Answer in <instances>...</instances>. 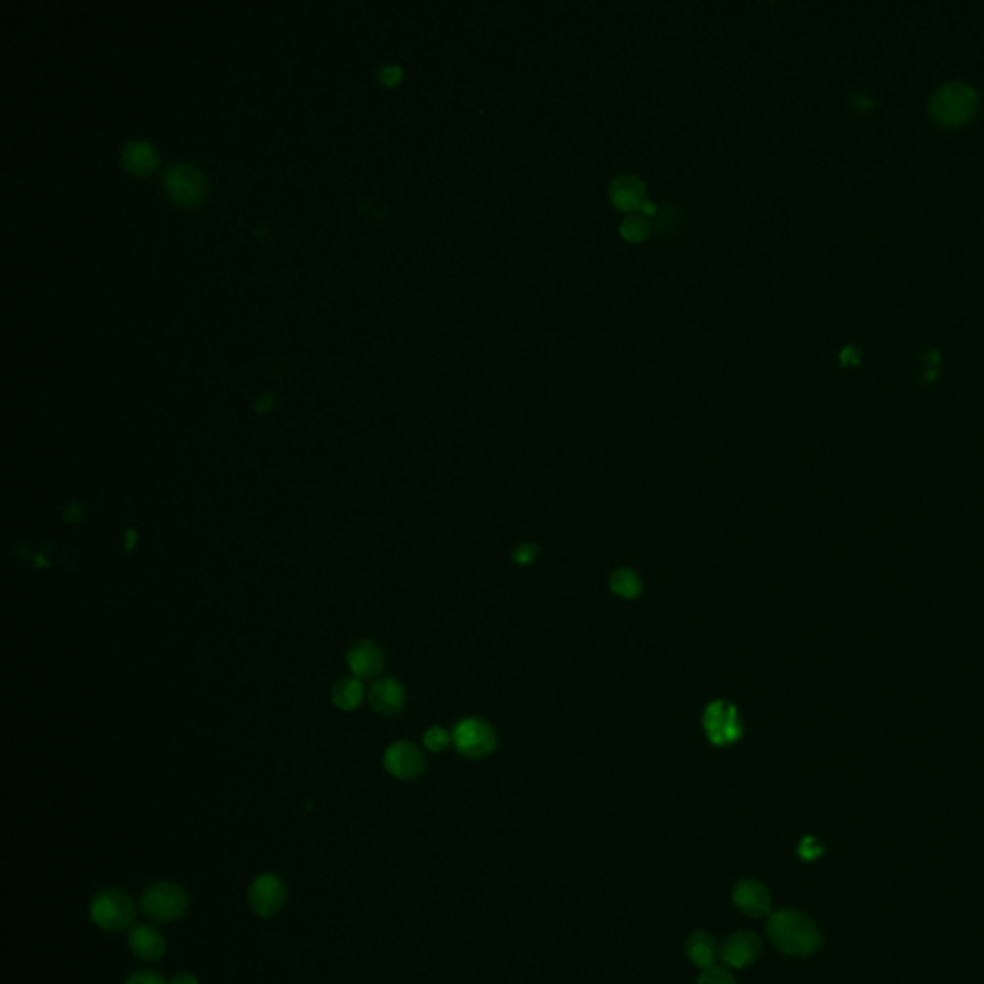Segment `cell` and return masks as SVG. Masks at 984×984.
Listing matches in <instances>:
<instances>
[{
  "mask_svg": "<svg viewBox=\"0 0 984 984\" xmlns=\"http://www.w3.org/2000/svg\"><path fill=\"white\" fill-rule=\"evenodd\" d=\"M767 936L788 956H810L821 944V936L812 921L792 910L777 911L769 917Z\"/></svg>",
  "mask_w": 984,
  "mask_h": 984,
  "instance_id": "cell-1",
  "label": "cell"
},
{
  "mask_svg": "<svg viewBox=\"0 0 984 984\" xmlns=\"http://www.w3.org/2000/svg\"><path fill=\"white\" fill-rule=\"evenodd\" d=\"M91 921L106 933H120L135 919V902L120 888H104L89 908Z\"/></svg>",
  "mask_w": 984,
  "mask_h": 984,
  "instance_id": "cell-2",
  "label": "cell"
},
{
  "mask_svg": "<svg viewBox=\"0 0 984 984\" xmlns=\"http://www.w3.org/2000/svg\"><path fill=\"white\" fill-rule=\"evenodd\" d=\"M702 729L708 742L717 748L733 746L744 735L738 708L729 700H712L704 708Z\"/></svg>",
  "mask_w": 984,
  "mask_h": 984,
  "instance_id": "cell-3",
  "label": "cell"
},
{
  "mask_svg": "<svg viewBox=\"0 0 984 984\" xmlns=\"http://www.w3.org/2000/svg\"><path fill=\"white\" fill-rule=\"evenodd\" d=\"M977 110V93L965 83H948L940 87L931 100V112L944 125H961L973 118Z\"/></svg>",
  "mask_w": 984,
  "mask_h": 984,
  "instance_id": "cell-4",
  "label": "cell"
},
{
  "mask_svg": "<svg viewBox=\"0 0 984 984\" xmlns=\"http://www.w3.org/2000/svg\"><path fill=\"white\" fill-rule=\"evenodd\" d=\"M452 746L464 758L481 760L496 750L498 735L489 721L481 717H466L452 729Z\"/></svg>",
  "mask_w": 984,
  "mask_h": 984,
  "instance_id": "cell-5",
  "label": "cell"
},
{
  "mask_svg": "<svg viewBox=\"0 0 984 984\" xmlns=\"http://www.w3.org/2000/svg\"><path fill=\"white\" fill-rule=\"evenodd\" d=\"M141 908L150 921L170 923L189 910V894L175 883H156L145 890Z\"/></svg>",
  "mask_w": 984,
  "mask_h": 984,
  "instance_id": "cell-6",
  "label": "cell"
},
{
  "mask_svg": "<svg viewBox=\"0 0 984 984\" xmlns=\"http://www.w3.org/2000/svg\"><path fill=\"white\" fill-rule=\"evenodd\" d=\"M248 904L264 919L275 917L287 904V886L277 875L262 873L248 886Z\"/></svg>",
  "mask_w": 984,
  "mask_h": 984,
  "instance_id": "cell-7",
  "label": "cell"
},
{
  "mask_svg": "<svg viewBox=\"0 0 984 984\" xmlns=\"http://www.w3.org/2000/svg\"><path fill=\"white\" fill-rule=\"evenodd\" d=\"M383 765L394 779L412 781L425 771V756L418 744L410 740H398L385 750Z\"/></svg>",
  "mask_w": 984,
  "mask_h": 984,
  "instance_id": "cell-8",
  "label": "cell"
},
{
  "mask_svg": "<svg viewBox=\"0 0 984 984\" xmlns=\"http://www.w3.org/2000/svg\"><path fill=\"white\" fill-rule=\"evenodd\" d=\"M166 189L179 204H195L204 193V177L189 164H175L166 173Z\"/></svg>",
  "mask_w": 984,
  "mask_h": 984,
  "instance_id": "cell-9",
  "label": "cell"
},
{
  "mask_svg": "<svg viewBox=\"0 0 984 984\" xmlns=\"http://www.w3.org/2000/svg\"><path fill=\"white\" fill-rule=\"evenodd\" d=\"M369 706L375 714L383 717H394L400 714L406 706V689L400 681L393 677L377 679L368 692Z\"/></svg>",
  "mask_w": 984,
  "mask_h": 984,
  "instance_id": "cell-10",
  "label": "cell"
},
{
  "mask_svg": "<svg viewBox=\"0 0 984 984\" xmlns=\"http://www.w3.org/2000/svg\"><path fill=\"white\" fill-rule=\"evenodd\" d=\"M762 954V940L752 931H738L729 936L721 948V960L733 969L752 965Z\"/></svg>",
  "mask_w": 984,
  "mask_h": 984,
  "instance_id": "cell-11",
  "label": "cell"
},
{
  "mask_svg": "<svg viewBox=\"0 0 984 984\" xmlns=\"http://www.w3.org/2000/svg\"><path fill=\"white\" fill-rule=\"evenodd\" d=\"M346 664L356 679H373L381 673L385 656L373 640H360L348 648Z\"/></svg>",
  "mask_w": 984,
  "mask_h": 984,
  "instance_id": "cell-12",
  "label": "cell"
},
{
  "mask_svg": "<svg viewBox=\"0 0 984 984\" xmlns=\"http://www.w3.org/2000/svg\"><path fill=\"white\" fill-rule=\"evenodd\" d=\"M735 906L742 913L762 917L771 911V896L767 888L756 879H742L733 890Z\"/></svg>",
  "mask_w": 984,
  "mask_h": 984,
  "instance_id": "cell-13",
  "label": "cell"
},
{
  "mask_svg": "<svg viewBox=\"0 0 984 984\" xmlns=\"http://www.w3.org/2000/svg\"><path fill=\"white\" fill-rule=\"evenodd\" d=\"M129 948L139 960H160L166 954V938L150 925H135L129 933Z\"/></svg>",
  "mask_w": 984,
  "mask_h": 984,
  "instance_id": "cell-14",
  "label": "cell"
},
{
  "mask_svg": "<svg viewBox=\"0 0 984 984\" xmlns=\"http://www.w3.org/2000/svg\"><path fill=\"white\" fill-rule=\"evenodd\" d=\"M610 193H612L615 206L621 210H627V212L640 210L646 204L642 183L639 179L629 177V175H619L612 183Z\"/></svg>",
  "mask_w": 984,
  "mask_h": 984,
  "instance_id": "cell-15",
  "label": "cell"
},
{
  "mask_svg": "<svg viewBox=\"0 0 984 984\" xmlns=\"http://www.w3.org/2000/svg\"><path fill=\"white\" fill-rule=\"evenodd\" d=\"M331 700L341 712H354L360 708L364 700V685L356 677H343L339 679L333 690H331Z\"/></svg>",
  "mask_w": 984,
  "mask_h": 984,
  "instance_id": "cell-16",
  "label": "cell"
},
{
  "mask_svg": "<svg viewBox=\"0 0 984 984\" xmlns=\"http://www.w3.org/2000/svg\"><path fill=\"white\" fill-rule=\"evenodd\" d=\"M687 956L694 965H698L702 969L714 967L717 956H719L714 936L702 933V931L694 933L687 940Z\"/></svg>",
  "mask_w": 984,
  "mask_h": 984,
  "instance_id": "cell-17",
  "label": "cell"
},
{
  "mask_svg": "<svg viewBox=\"0 0 984 984\" xmlns=\"http://www.w3.org/2000/svg\"><path fill=\"white\" fill-rule=\"evenodd\" d=\"M610 591L621 600H635L642 594V581L639 573L631 567H617L610 575Z\"/></svg>",
  "mask_w": 984,
  "mask_h": 984,
  "instance_id": "cell-18",
  "label": "cell"
},
{
  "mask_svg": "<svg viewBox=\"0 0 984 984\" xmlns=\"http://www.w3.org/2000/svg\"><path fill=\"white\" fill-rule=\"evenodd\" d=\"M123 166L135 173H145L154 166L156 154L145 141H131L122 152Z\"/></svg>",
  "mask_w": 984,
  "mask_h": 984,
  "instance_id": "cell-19",
  "label": "cell"
},
{
  "mask_svg": "<svg viewBox=\"0 0 984 984\" xmlns=\"http://www.w3.org/2000/svg\"><path fill=\"white\" fill-rule=\"evenodd\" d=\"M452 744V731H446L441 725H433L423 735V746L429 752H444Z\"/></svg>",
  "mask_w": 984,
  "mask_h": 984,
  "instance_id": "cell-20",
  "label": "cell"
},
{
  "mask_svg": "<svg viewBox=\"0 0 984 984\" xmlns=\"http://www.w3.org/2000/svg\"><path fill=\"white\" fill-rule=\"evenodd\" d=\"M541 556V548L535 542H523L517 544L512 552V560L517 566H533Z\"/></svg>",
  "mask_w": 984,
  "mask_h": 984,
  "instance_id": "cell-21",
  "label": "cell"
},
{
  "mask_svg": "<svg viewBox=\"0 0 984 984\" xmlns=\"http://www.w3.org/2000/svg\"><path fill=\"white\" fill-rule=\"evenodd\" d=\"M621 235L629 241H640L648 235V222L640 216H629L621 223Z\"/></svg>",
  "mask_w": 984,
  "mask_h": 984,
  "instance_id": "cell-22",
  "label": "cell"
},
{
  "mask_svg": "<svg viewBox=\"0 0 984 984\" xmlns=\"http://www.w3.org/2000/svg\"><path fill=\"white\" fill-rule=\"evenodd\" d=\"M696 984H737L735 983V977L723 969V967H710V969H704V973L700 975V979L696 981Z\"/></svg>",
  "mask_w": 984,
  "mask_h": 984,
  "instance_id": "cell-23",
  "label": "cell"
},
{
  "mask_svg": "<svg viewBox=\"0 0 984 984\" xmlns=\"http://www.w3.org/2000/svg\"><path fill=\"white\" fill-rule=\"evenodd\" d=\"M125 984H170L162 975L150 971V969H139L127 977Z\"/></svg>",
  "mask_w": 984,
  "mask_h": 984,
  "instance_id": "cell-24",
  "label": "cell"
},
{
  "mask_svg": "<svg viewBox=\"0 0 984 984\" xmlns=\"http://www.w3.org/2000/svg\"><path fill=\"white\" fill-rule=\"evenodd\" d=\"M798 854L804 858V860L812 861L823 854V848L817 844V840L812 837L804 838L800 848H798Z\"/></svg>",
  "mask_w": 984,
  "mask_h": 984,
  "instance_id": "cell-25",
  "label": "cell"
},
{
  "mask_svg": "<svg viewBox=\"0 0 984 984\" xmlns=\"http://www.w3.org/2000/svg\"><path fill=\"white\" fill-rule=\"evenodd\" d=\"M400 75H402V68H400V66H385V68H381V72H379V77H381L385 83H394V81H398V79H400Z\"/></svg>",
  "mask_w": 984,
  "mask_h": 984,
  "instance_id": "cell-26",
  "label": "cell"
},
{
  "mask_svg": "<svg viewBox=\"0 0 984 984\" xmlns=\"http://www.w3.org/2000/svg\"><path fill=\"white\" fill-rule=\"evenodd\" d=\"M170 984H200V983H198V979L197 977H195V975H193V973H189V971H181V973H177V975L173 977L172 981H170Z\"/></svg>",
  "mask_w": 984,
  "mask_h": 984,
  "instance_id": "cell-27",
  "label": "cell"
}]
</instances>
